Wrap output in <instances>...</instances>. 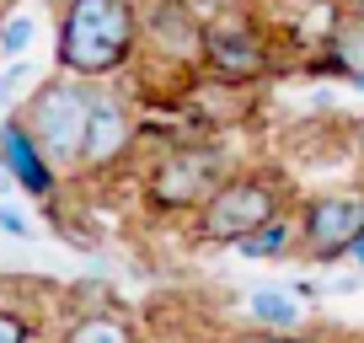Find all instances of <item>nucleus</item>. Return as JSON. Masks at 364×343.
I'll return each instance as SVG.
<instances>
[{"instance_id":"f257e3e1","label":"nucleus","mask_w":364,"mask_h":343,"mask_svg":"<svg viewBox=\"0 0 364 343\" xmlns=\"http://www.w3.org/2000/svg\"><path fill=\"white\" fill-rule=\"evenodd\" d=\"M139 59L134 0H59L54 65L80 80H118Z\"/></svg>"},{"instance_id":"f03ea898","label":"nucleus","mask_w":364,"mask_h":343,"mask_svg":"<svg viewBox=\"0 0 364 343\" xmlns=\"http://www.w3.org/2000/svg\"><path fill=\"white\" fill-rule=\"evenodd\" d=\"M91 102H97V80H80L54 70L48 80H38L33 92L16 102V118L33 134V145L48 156V167L75 183L80 177V150H86V124H91Z\"/></svg>"},{"instance_id":"7ed1b4c3","label":"nucleus","mask_w":364,"mask_h":343,"mask_svg":"<svg viewBox=\"0 0 364 343\" xmlns=\"http://www.w3.org/2000/svg\"><path fill=\"white\" fill-rule=\"evenodd\" d=\"M230 172L236 167H230L220 139H177L161 156H150V167L139 172V199H145L150 215L182 220V215H193Z\"/></svg>"},{"instance_id":"20e7f679","label":"nucleus","mask_w":364,"mask_h":343,"mask_svg":"<svg viewBox=\"0 0 364 343\" xmlns=\"http://www.w3.org/2000/svg\"><path fill=\"white\" fill-rule=\"evenodd\" d=\"M289 204V188L273 177V172H247L236 167L204 204L188 215V231H193L198 247H236L241 236H252L257 226H268L273 215H284Z\"/></svg>"},{"instance_id":"39448f33","label":"nucleus","mask_w":364,"mask_h":343,"mask_svg":"<svg viewBox=\"0 0 364 343\" xmlns=\"http://www.w3.org/2000/svg\"><path fill=\"white\" fill-rule=\"evenodd\" d=\"M273 70H279V48H273V33L262 27L257 11L225 6V11L204 16V75L209 80H220V86H262Z\"/></svg>"},{"instance_id":"423d86ee","label":"nucleus","mask_w":364,"mask_h":343,"mask_svg":"<svg viewBox=\"0 0 364 343\" xmlns=\"http://www.w3.org/2000/svg\"><path fill=\"white\" fill-rule=\"evenodd\" d=\"M295 231H300V258L306 263H343L348 247L364 236V188H321L295 204Z\"/></svg>"},{"instance_id":"0eeeda50","label":"nucleus","mask_w":364,"mask_h":343,"mask_svg":"<svg viewBox=\"0 0 364 343\" xmlns=\"http://www.w3.org/2000/svg\"><path fill=\"white\" fill-rule=\"evenodd\" d=\"M139 6V59L182 80L204 75V16L188 0H134Z\"/></svg>"},{"instance_id":"6e6552de","label":"nucleus","mask_w":364,"mask_h":343,"mask_svg":"<svg viewBox=\"0 0 364 343\" xmlns=\"http://www.w3.org/2000/svg\"><path fill=\"white\" fill-rule=\"evenodd\" d=\"M139 150V113L134 97L113 80H97V102H91L86 124V150H80V177H113L118 167H129V156Z\"/></svg>"},{"instance_id":"1a4fd4ad","label":"nucleus","mask_w":364,"mask_h":343,"mask_svg":"<svg viewBox=\"0 0 364 343\" xmlns=\"http://www.w3.org/2000/svg\"><path fill=\"white\" fill-rule=\"evenodd\" d=\"M0 167L11 172V183L22 188L27 199H38V204H54L59 188H65V177L48 167V156L33 145V134L22 129V118H16V113L0 124Z\"/></svg>"},{"instance_id":"9d476101","label":"nucleus","mask_w":364,"mask_h":343,"mask_svg":"<svg viewBox=\"0 0 364 343\" xmlns=\"http://www.w3.org/2000/svg\"><path fill=\"white\" fill-rule=\"evenodd\" d=\"M321 70L348 80V86L364 80V11H353L348 0H343V11L332 16V33H327V43H321Z\"/></svg>"},{"instance_id":"9b49d317","label":"nucleus","mask_w":364,"mask_h":343,"mask_svg":"<svg viewBox=\"0 0 364 343\" xmlns=\"http://www.w3.org/2000/svg\"><path fill=\"white\" fill-rule=\"evenodd\" d=\"M59 343H145L134 317L118 306H86L59 327Z\"/></svg>"},{"instance_id":"f8f14e48","label":"nucleus","mask_w":364,"mask_h":343,"mask_svg":"<svg viewBox=\"0 0 364 343\" xmlns=\"http://www.w3.org/2000/svg\"><path fill=\"white\" fill-rule=\"evenodd\" d=\"M236 258H247V263H289V258H300L295 209H284V215H273L268 226H257L252 236H241L236 241Z\"/></svg>"},{"instance_id":"ddd939ff","label":"nucleus","mask_w":364,"mask_h":343,"mask_svg":"<svg viewBox=\"0 0 364 343\" xmlns=\"http://www.w3.org/2000/svg\"><path fill=\"white\" fill-rule=\"evenodd\" d=\"M247 317L257 322L262 332H300L306 306H300L289 290H252L247 295Z\"/></svg>"},{"instance_id":"4468645a","label":"nucleus","mask_w":364,"mask_h":343,"mask_svg":"<svg viewBox=\"0 0 364 343\" xmlns=\"http://www.w3.org/2000/svg\"><path fill=\"white\" fill-rule=\"evenodd\" d=\"M38 38V16L33 11H11L0 22V59H22Z\"/></svg>"},{"instance_id":"2eb2a0df","label":"nucleus","mask_w":364,"mask_h":343,"mask_svg":"<svg viewBox=\"0 0 364 343\" xmlns=\"http://www.w3.org/2000/svg\"><path fill=\"white\" fill-rule=\"evenodd\" d=\"M0 343H38V322L22 306H0Z\"/></svg>"},{"instance_id":"dca6fc26","label":"nucleus","mask_w":364,"mask_h":343,"mask_svg":"<svg viewBox=\"0 0 364 343\" xmlns=\"http://www.w3.org/2000/svg\"><path fill=\"white\" fill-rule=\"evenodd\" d=\"M27 75H33V70H27V59H11V65L0 70V124L16 113V92H22Z\"/></svg>"},{"instance_id":"f3484780","label":"nucleus","mask_w":364,"mask_h":343,"mask_svg":"<svg viewBox=\"0 0 364 343\" xmlns=\"http://www.w3.org/2000/svg\"><path fill=\"white\" fill-rule=\"evenodd\" d=\"M0 231H6V236H16V241H27V236H33V220H27L16 204H6V199H0Z\"/></svg>"},{"instance_id":"a211bd4d","label":"nucleus","mask_w":364,"mask_h":343,"mask_svg":"<svg viewBox=\"0 0 364 343\" xmlns=\"http://www.w3.org/2000/svg\"><path fill=\"white\" fill-rule=\"evenodd\" d=\"M241 343H311V338H300V332H252V338H241Z\"/></svg>"},{"instance_id":"6ab92c4d","label":"nucleus","mask_w":364,"mask_h":343,"mask_svg":"<svg viewBox=\"0 0 364 343\" xmlns=\"http://www.w3.org/2000/svg\"><path fill=\"white\" fill-rule=\"evenodd\" d=\"M348 139H353V150H359V161H364V118H353V129H348Z\"/></svg>"},{"instance_id":"aec40b11","label":"nucleus","mask_w":364,"mask_h":343,"mask_svg":"<svg viewBox=\"0 0 364 343\" xmlns=\"http://www.w3.org/2000/svg\"><path fill=\"white\" fill-rule=\"evenodd\" d=\"M348 263H353V268H359V274H364V236H359V241H353V247H348Z\"/></svg>"},{"instance_id":"412c9836","label":"nucleus","mask_w":364,"mask_h":343,"mask_svg":"<svg viewBox=\"0 0 364 343\" xmlns=\"http://www.w3.org/2000/svg\"><path fill=\"white\" fill-rule=\"evenodd\" d=\"M11 188H16V183H11V172L0 167V194H11Z\"/></svg>"},{"instance_id":"4be33fe9","label":"nucleus","mask_w":364,"mask_h":343,"mask_svg":"<svg viewBox=\"0 0 364 343\" xmlns=\"http://www.w3.org/2000/svg\"><path fill=\"white\" fill-rule=\"evenodd\" d=\"M348 6H353V11H364V0H348Z\"/></svg>"},{"instance_id":"5701e85b","label":"nucleus","mask_w":364,"mask_h":343,"mask_svg":"<svg viewBox=\"0 0 364 343\" xmlns=\"http://www.w3.org/2000/svg\"><path fill=\"white\" fill-rule=\"evenodd\" d=\"M353 92H364V80H359V86H353Z\"/></svg>"}]
</instances>
